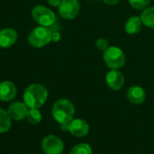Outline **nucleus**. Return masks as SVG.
Masks as SVG:
<instances>
[{
    "mask_svg": "<svg viewBox=\"0 0 154 154\" xmlns=\"http://www.w3.org/2000/svg\"><path fill=\"white\" fill-rule=\"evenodd\" d=\"M48 98L46 88L41 84L35 83L30 85L23 93V103L29 108H40Z\"/></svg>",
    "mask_w": 154,
    "mask_h": 154,
    "instance_id": "nucleus-1",
    "label": "nucleus"
},
{
    "mask_svg": "<svg viewBox=\"0 0 154 154\" xmlns=\"http://www.w3.org/2000/svg\"><path fill=\"white\" fill-rule=\"evenodd\" d=\"M52 116L60 125L69 123L75 115V107L73 103L67 99L61 98L57 100L51 109Z\"/></svg>",
    "mask_w": 154,
    "mask_h": 154,
    "instance_id": "nucleus-2",
    "label": "nucleus"
},
{
    "mask_svg": "<svg viewBox=\"0 0 154 154\" xmlns=\"http://www.w3.org/2000/svg\"><path fill=\"white\" fill-rule=\"evenodd\" d=\"M103 60L111 69H120L126 62L125 54L116 46H109L103 53Z\"/></svg>",
    "mask_w": 154,
    "mask_h": 154,
    "instance_id": "nucleus-3",
    "label": "nucleus"
},
{
    "mask_svg": "<svg viewBox=\"0 0 154 154\" xmlns=\"http://www.w3.org/2000/svg\"><path fill=\"white\" fill-rule=\"evenodd\" d=\"M52 32L45 26H38L32 30L28 36L29 43L35 48H42L51 42Z\"/></svg>",
    "mask_w": 154,
    "mask_h": 154,
    "instance_id": "nucleus-4",
    "label": "nucleus"
},
{
    "mask_svg": "<svg viewBox=\"0 0 154 154\" xmlns=\"http://www.w3.org/2000/svg\"><path fill=\"white\" fill-rule=\"evenodd\" d=\"M32 16L35 22H37L41 26L49 27L55 23L56 16L54 12L44 6V5H36L32 11Z\"/></svg>",
    "mask_w": 154,
    "mask_h": 154,
    "instance_id": "nucleus-5",
    "label": "nucleus"
},
{
    "mask_svg": "<svg viewBox=\"0 0 154 154\" xmlns=\"http://www.w3.org/2000/svg\"><path fill=\"white\" fill-rule=\"evenodd\" d=\"M58 12L64 19H74L80 12V4L78 0H62L58 6Z\"/></svg>",
    "mask_w": 154,
    "mask_h": 154,
    "instance_id": "nucleus-6",
    "label": "nucleus"
},
{
    "mask_svg": "<svg viewBox=\"0 0 154 154\" xmlns=\"http://www.w3.org/2000/svg\"><path fill=\"white\" fill-rule=\"evenodd\" d=\"M42 149L45 154H61L64 151V143L60 138L48 135L42 142Z\"/></svg>",
    "mask_w": 154,
    "mask_h": 154,
    "instance_id": "nucleus-7",
    "label": "nucleus"
},
{
    "mask_svg": "<svg viewBox=\"0 0 154 154\" xmlns=\"http://www.w3.org/2000/svg\"><path fill=\"white\" fill-rule=\"evenodd\" d=\"M68 131L75 137H84L89 133V125L87 121L80 118H73L68 123Z\"/></svg>",
    "mask_w": 154,
    "mask_h": 154,
    "instance_id": "nucleus-8",
    "label": "nucleus"
},
{
    "mask_svg": "<svg viewBox=\"0 0 154 154\" xmlns=\"http://www.w3.org/2000/svg\"><path fill=\"white\" fill-rule=\"evenodd\" d=\"M106 82L112 90H120L125 84V77L119 69H111L106 76Z\"/></svg>",
    "mask_w": 154,
    "mask_h": 154,
    "instance_id": "nucleus-9",
    "label": "nucleus"
},
{
    "mask_svg": "<svg viewBox=\"0 0 154 154\" xmlns=\"http://www.w3.org/2000/svg\"><path fill=\"white\" fill-rule=\"evenodd\" d=\"M7 113L11 119L20 121L26 118L28 113V106L23 102H14L9 106Z\"/></svg>",
    "mask_w": 154,
    "mask_h": 154,
    "instance_id": "nucleus-10",
    "label": "nucleus"
},
{
    "mask_svg": "<svg viewBox=\"0 0 154 154\" xmlns=\"http://www.w3.org/2000/svg\"><path fill=\"white\" fill-rule=\"evenodd\" d=\"M127 98L134 105H141L146 99V92L140 86H132L127 90Z\"/></svg>",
    "mask_w": 154,
    "mask_h": 154,
    "instance_id": "nucleus-11",
    "label": "nucleus"
},
{
    "mask_svg": "<svg viewBox=\"0 0 154 154\" xmlns=\"http://www.w3.org/2000/svg\"><path fill=\"white\" fill-rule=\"evenodd\" d=\"M18 34L15 30L12 28H4L0 30V47L9 48L13 46L16 40Z\"/></svg>",
    "mask_w": 154,
    "mask_h": 154,
    "instance_id": "nucleus-12",
    "label": "nucleus"
},
{
    "mask_svg": "<svg viewBox=\"0 0 154 154\" xmlns=\"http://www.w3.org/2000/svg\"><path fill=\"white\" fill-rule=\"evenodd\" d=\"M16 96L15 85L8 80L0 83V100L8 102L13 100Z\"/></svg>",
    "mask_w": 154,
    "mask_h": 154,
    "instance_id": "nucleus-13",
    "label": "nucleus"
},
{
    "mask_svg": "<svg viewBox=\"0 0 154 154\" xmlns=\"http://www.w3.org/2000/svg\"><path fill=\"white\" fill-rule=\"evenodd\" d=\"M143 22L140 16H131L125 23V30L128 34L134 35L141 32Z\"/></svg>",
    "mask_w": 154,
    "mask_h": 154,
    "instance_id": "nucleus-14",
    "label": "nucleus"
},
{
    "mask_svg": "<svg viewBox=\"0 0 154 154\" xmlns=\"http://www.w3.org/2000/svg\"><path fill=\"white\" fill-rule=\"evenodd\" d=\"M140 17L143 24L151 29H154V6L147 7L146 9H144Z\"/></svg>",
    "mask_w": 154,
    "mask_h": 154,
    "instance_id": "nucleus-15",
    "label": "nucleus"
},
{
    "mask_svg": "<svg viewBox=\"0 0 154 154\" xmlns=\"http://www.w3.org/2000/svg\"><path fill=\"white\" fill-rule=\"evenodd\" d=\"M11 126V117L8 113L0 108V134H4L10 129Z\"/></svg>",
    "mask_w": 154,
    "mask_h": 154,
    "instance_id": "nucleus-16",
    "label": "nucleus"
},
{
    "mask_svg": "<svg viewBox=\"0 0 154 154\" xmlns=\"http://www.w3.org/2000/svg\"><path fill=\"white\" fill-rule=\"evenodd\" d=\"M42 113L38 108H30V110H28L26 119L30 124L37 125L42 121Z\"/></svg>",
    "mask_w": 154,
    "mask_h": 154,
    "instance_id": "nucleus-17",
    "label": "nucleus"
},
{
    "mask_svg": "<svg viewBox=\"0 0 154 154\" xmlns=\"http://www.w3.org/2000/svg\"><path fill=\"white\" fill-rule=\"evenodd\" d=\"M69 154H93V151L88 143H79L70 150Z\"/></svg>",
    "mask_w": 154,
    "mask_h": 154,
    "instance_id": "nucleus-18",
    "label": "nucleus"
},
{
    "mask_svg": "<svg viewBox=\"0 0 154 154\" xmlns=\"http://www.w3.org/2000/svg\"><path fill=\"white\" fill-rule=\"evenodd\" d=\"M131 6L136 10H144L149 7L151 0H128Z\"/></svg>",
    "mask_w": 154,
    "mask_h": 154,
    "instance_id": "nucleus-19",
    "label": "nucleus"
},
{
    "mask_svg": "<svg viewBox=\"0 0 154 154\" xmlns=\"http://www.w3.org/2000/svg\"><path fill=\"white\" fill-rule=\"evenodd\" d=\"M96 47L99 50V51H105L108 47H109V44H108V41L105 38H99L97 40L96 42Z\"/></svg>",
    "mask_w": 154,
    "mask_h": 154,
    "instance_id": "nucleus-20",
    "label": "nucleus"
},
{
    "mask_svg": "<svg viewBox=\"0 0 154 154\" xmlns=\"http://www.w3.org/2000/svg\"><path fill=\"white\" fill-rule=\"evenodd\" d=\"M61 1L62 0H47L49 5H51V6H59L60 4L61 3Z\"/></svg>",
    "mask_w": 154,
    "mask_h": 154,
    "instance_id": "nucleus-21",
    "label": "nucleus"
},
{
    "mask_svg": "<svg viewBox=\"0 0 154 154\" xmlns=\"http://www.w3.org/2000/svg\"><path fill=\"white\" fill-rule=\"evenodd\" d=\"M105 4L108 5H115L116 4H118V2L120 0H102Z\"/></svg>",
    "mask_w": 154,
    "mask_h": 154,
    "instance_id": "nucleus-22",
    "label": "nucleus"
},
{
    "mask_svg": "<svg viewBox=\"0 0 154 154\" xmlns=\"http://www.w3.org/2000/svg\"><path fill=\"white\" fill-rule=\"evenodd\" d=\"M60 39V34L59 32H52L51 34V41L58 42Z\"/></svg>",
    "mask_w": 154,
    "mask_h": 154,
    "instance_id": "nucleus-23",
    "label": "nucleus"
}]
</instances>
